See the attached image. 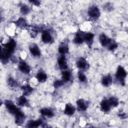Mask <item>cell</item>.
<instances>
[{"label":"cell","instance_id":"16","mask_svg":"<svg viewBox=\"0 0 128 128\" xmlns=\"http://www.w3.org/2000/svg\"><path fill=\"white\" fill-rule=\"evenodd\" d=\"M13 117H14V122L16 125H22V124H24V122L26 120V114L22 109H20Z\"/></svg>","mask_w":128,"mask_h":128},{"label":"cell","instance_id":"8","mask_svg":"<svg viewBox=\"0 0 128 128\" xmlns=\"http://www.w3.org/2000/svg\"><path fill=\"white\" fill-rule=\"evenodd\" d=\"M75 66L78 70H81V71H86L90 67L88 60L84 57H78L75 61Z\"/></svg>","mask_w":128,"mask_h":128},{"label":"cell","instance_id":"5","mask_svg":"<svg viewBox=\"0 0 128 128\" xmlns=\"http://www.w3.org/2000/svg\"><path fill=\"white\" fill-rule=\"evenodd\" d=\"M17 46H18L17 41H16L14 38H9V39L6 41V43L2 46V48H3L4 50H6L9 54L14 55L15 51L17 50Z\"/></svg>","mask_w":128,"mask_h":128},{"label":"cell","instance_id":"24","mask_svg":"<svg viewBox=\"0 0 128 128\" xmlns=\"http://www.w3.org/2000/svg\"><path fill=\"white\" fill-rule=\"evenodd\" d=\"M61 79L65 82V83H69L73 80V74L69 69L66 70H62L61 71Z\"/></svg>","mask_w":128,"mask_h":128},{"label":"cell","instance_id":"4","mask_svg":"<svg viewBox=\"0 0 128 128\" xmlns=\"http://www.w3.org/2000/svg\"><path fill=\"white\" fill-rule=\"evenodd\" d=\"M3 104H4V107L7 110V112L9 114H11L12 116H14L21 109V107H19L17 105V103H15V102H13L12 100H9V99H6Z\"/></svg>","mask_w":128,"mask_h":128},{"label":"cell","instance_id":"28","mask_svg":"<svg viewBox=\"0 0 128 128\" xmlns=\"http://www.w3.org/2000/svg\"><path fill=\"white\" fill-rule=\"evenodd\" d=\"M19 12L22 16H27L31 12V7L26 3H21L19 5Z\"/></svg>","mask_w":128,"mask_h":128},{"label":"cell","instance_id":"19","mask_svg":"<svg viewBox=\"0 0 128 128\" xmlns=\"http://www.w3.org/2000/svg\"><path fill=\"white\" fill-rule=\"evenodd\" d=\"M48 74H47V72L45 71V70H43V69H39L37 72H36V74H35V79L39 82V83H45L47 80H48Z\"/></svg>","mask_w":128,"mask_h":128},{"label":"cell","instance_id":"12","mask_svg":"<svg viewBox=\"0 0 128 128\" xmlns=\"http://www.w3.org/2000/svg\"><path fill=\"white\" fill-rule=\"evenodd\" d=\"M76 111H77L76 105H73V104L70 103V102L66 103L65 106H64V108H63V113H64V115H66V116H68V117L74 116L75 113H76Z\"/></svg>","mask_w":128,"mask_h":128},{"label":"cell","instance_id":"33","mask_svg":"<svg viewBox=\"0 0 128 128\" xmlns=\"http://www.w3.org/2000/svg\"><path fill=\"white\" fill-rule=\"evenodd\" d=\"M65 84H66V83L60 78V79H55V80L53 81V83H52V86H53V88H55V89H60V88L63 87Z\"/></svg>","mask_w":128,"mask_h":128},{"label":"cell","instance_id":"34","mask_svg":"<svg viewBox=\"0 0 128 128\" xmlns=\"http://www.w3.org/2000/svg\"><path fill=\"white\" fill-rule=\"evenodd\" d=\"M102 8L104 11L106 12H112L114 10V4L112 2H105L103 5H102Z\"/></svg>","mask_w":128,"mask_h":128},{"label":"cell","instance_id":"31","mask_svg":"<svg viewBox=\"0 0 128 128\" xmlns=\"http://www.w3.org/2000/svg\"><path fill=\"white\" fill-rule=\"evenodd\" d=\"M118 46H119L118 42L115 41L114 39H112L111 42L108 44V46H107L106 48H107V50H108L109 52H114V51H116V50L118 49Z\"/></svg>","mask_w":128,"mask_h":128},{"label":"cell","instance_id":"20","mask_svg":"<svg viewBox=\"0 0 128 128\" xmlns=\"http://www.w3.org/2000/svg\"><path fill=\"white\" fill-rule=\"evenodd\" d=\"M100 83L105 88L110 87L112 85V83H113V76L111 74H105V75H103L101 77V79H100Z\"/></svg>","mask_w":128,"mask_h":128},{"label":"cell","instance_id":"17","mask_svg":"<svg viewBox=\"0 0 128 128\" xmlns=\"http://www.w3.org/2000/svg\"><path fill=\"white\" fill-rule=\"evenodd\" d=\"M57 66L61 71L68 69V60H67L66 55H59L58 56V58H57Z\"/></svg>","mask_w":128,"mask_h":128},{"label":"cell","instance_id":"29","mask_svg":"<svg viewBox=\"0 0 128 128\" xmlns=\"http://www.w3.org/2000/svg\"><path fill=\"white\" fill-rule=\"evenodd\" d=\"M41 27H39V26H36V25H31V26H29V30H28V32H29V35L32 37V38H35V37H37V35L38 34H40L41 33Z\"/></svg>","mask_w":128,"mask_h":128},{"label":"cell","instance_id":"3","mask_svg":"<svg viewBox=\"0 0 128 128\" xmlns=\"http://www.w3.org/2000/svg\"><path fill=\"white\" fill-rule=\"evenodd\" d=\"M40 36H41V41L44 43V44H52L54 43V36L52 34V32L47 29V28H42L41 29V33H40Z\"/></svg>","mask_w":128,"mask_h":128},{"label":"cell","instance_id":"25","mask_svg":"<svg viewBox=\"0 0 128 128\" xmlns=\"http://www.w3.org/2000/svg\"><path fill=\"white\" fill-rule=\"evenodd\" d=\"M12 57H13V55L9 54V53H8L6 50H4L3 48L1 49V56H0V59H1V63H2L3 65L8 64V62H10V60H11Z\"/></svg>","mask_w":128,"mask_h":128},{"label":"cell","instance_id":"18","mask_svg":"<svg viewBox=\"0 0 128 128\" xmlns=\"http://www.w3.org/2000/svg\"><path fill=\"white\" fill-rule=\"evenodd\" d=\"M111 40H112V38H110L106 33H104V32H102V33H100L99 35H98V42H99V44L102 46V47H107L108 46V44L111 42Z\"/></svg>","mask_w":128,"mask_h":128},{"label":"cell","instance_id":"10","mask_svg":"<svg viewBox=\"0 0 128 128\" xmlns=\"http://www.w3.org/2000/svg\"><path fill=\"white\" fill-rule=\"evenodd\" d=\"M39 113L43 118L51 119L55 116V111L51 107H42L39 109Z\"/></svg>","mask_w":128,"mask_h":128},{"label":"cell","instance_id":"27","mask_svg":"<svg viewBox=\"0 0 128 128\" xmlns=\"http://www.w3.org/2000/svg\"><path fill=\"white\" fill-rule=\"evenodd\" d=\"M20 89H21V91H22V94H24V95H26V96H30V95L34 92V88H33L30 84H28V83L21 85V86H20Z\"/></svg>","mask_w":128,"mask_h":128},{"label":"cell","instance_id":"30","mask_svg":"<svg viewBox=\"0 0 128 128\" xmlns=\"http://www.w3.org/2000/svg\"><path fill=\"white\" fill-rule=\"evenodd\" d=\"M77 79H78V81H79L80 83H82V84H86V83L88 82V80H87V75H86L85 71L78 70V72H77Z\"/></svg>","mask_w":128,"mask_h":128},{"label":"cell","instance_id":"22","mask_svg":"<svg viewBox=\"0 0 128 128\" xmlns=\"http://www.w3.org/2000/svg\"><path fill=\"white\" fill-rule=\"evenodd\" d=\"M57 50H58L59 55H67V54L69 53V50H70L69 44H68L66 41H62V42L58 45Z\"/></svg>","mask_w":128,"mask_h":128},{"label":"cell","instance_id":"15","mask_svg":"<svg viewBox=\"0 0 128 128\" xmlns=\"http://www.w3.org/2000/svg\"><path fill=\"white\" fill-rule=\"evenodd\" d=\"M99 108H100V111L103 112V113H109L113 108L111 106V104L109 103V100L108 98H103L100 103H99Z\"/></svg>","mask_w":128,"mask_h":128},{"label":"cell","instance_id":"26","mask_svg":"<svg viewBox=\"0 0 128 128\" xmlns=\"http://www.w3.org/2000/svg\"><path fill=\"white\" fill-rule=\"evenodd\" d=\"M6 84H7V86H8L10 89H16V88L20 87L18 80H17L16 78L12 77V76L7 77V79H6Z\"/></svg>","mask_w":128,"mask_h":128},{"label":"cell","instance_id":"9","mask_svg":"<svg viewBox=\"0 0 128 128\" xmlns=\"http://www.w3.org/2000/svg\"><path fill=\"white\" fill-rule=\"evenodd\" d=\"M76 108H77V111L79 112H86L89 108V102L83 98H79L76 100Z\"/></svg>","mask_w":128,"mask_h":128},{"label":"cell","instance_id":"37","mask_svg":"<svg viewBox=\"0 0 128 128\" xmlns=\"http://www.w3.org/2000/svg\"><path fill=\"white\" fill-rule=\"evenodd\" d=\"M127 119H128V114H127Z\"/></svg>","mask_w":128,"mask_h":128},{"label":"cell","instance_id":"11","mask_svg":"<svg viewBox=\"0 0 128 128\" xmlns=\"http://www.w3.org/2000/svg\"><path fill=\"white\" fill-rule=\"evenodd\" d=\"M84 31L82 30H77L73 36V39H72V42L76 45V46H80L84 43Z\"/></svg>","mask_w":128,"mask_h":128},{"label":"cell","instance_id":"1","mask_svg":"<svg viewBox=\"0 0 128 128\" xmlns=\"http://www.w3.org/2000/svg\"><path fill=\"white\" fill-rule=\"evenodd\" d=\"M127 75H128V72L127 70L122 66V65H119L117 66L116 70H115V74H114V78L115 80L120 84V85H125V80L127 78Z\"/></svg>","mask_w":128,"mask_h":128},{"label":"cell","instance_id":"6","mask_svg":"<svg viewBox=\"0 0 128 128\" xmlns=\"http://www.w3.org/2000/svg\"><path fill=\"white\" fill-rule=\"evenodd\" d=\"M17 68H18V71L20 73H22L23 75H29L31 73V70H32L30 64L26 60H24V59H20L18 61Z\"/></svg>","mask_w":128,"mask_h":128},{"label":"cell","instance_id":"2","mask_svg":"<svg viewBox=\"0 0 128 128\" xmlns=\"http://www.w3.org/2000/svg\"><path fill=\"white\" fill-rule=\"evenodd\" d=\"M87 15H88L90 20L97 21L100 18V16H101V10H100L99 6H97V5L89 6L88 9H87Z\"/></svg>","mask_w":128,"mask_h":128},{"label":"cell","instance_id":"35","mask_svg":"<svg viewBox=\"0 0 128 128\" xmlns=\"http://www.w3.org/2000/svg\"><path fill=\"white\" fill-rule=\"evenodd\" d=\"M29 4L32 5V6H35V7H39L42 3V0H28Z\"/></svg>","mask_w":128,"mask_h":128},{"label":"cell","instance_id":"36","mask_svg":"<svg viewBox=\"0 0 128 128\" xmlns=\"http://www.w3.org/2000/svg\"><path fill=\"white\" fill-rule=\"evenodd\" d=\"M127 33H128V28H127Z\"/></svg>","mask_w":128,"mask_h":128},{"label":"cell","instance_id":"7","mask_svg":"<svg viewBox=\"0 0 128 128\" xmlns=\"http://www.w3.org/2000/svg\"><path fill=\"white\" fill-rule=\"evenodd\" d=\"M28 51H29L30 55L35 59L41 58V56H42V51L36 43H30L28 46Z\"/></svg>","mask_w":128,"mask_h":128},{"label":"cell","instance_id":"23","mask_svg":"<svg viewBox=\"0 0 128 128\" xmlns=\"http://www.w3.org/2000/svg\"><path fill=\"white\" fill-rule=\"evenodd\" d=\"M94 40H95V35L94 33L92 32H85L84 33V43L88 46V47H91L94 43Z\"/></svg>","mask_w":128,"mask_h":128},{"label":"cell","instance_id":"32","mask_svg":"<svg viewBox=\"0 0 128 128\" xmlns=\"http://www.w3.org/2000/svg\"><path fill=\"white\" fill-rule=\"evenodd\" d=\"M108 100H109V103L111 104L112 108H116V107H118L119 104H120V100H119L118 97H116V96H109V97H108Z\"/></svg>","mask_w":128,"mask_h":128},{"label":"cell","instance_id":"14","mask_svg":"<svg viewBox=\"0 0 128 128\" xmlns=\"http://www.w3.org/2000/svg\"><path fill=\"white\" fill-rule=\"evenodd\" d=\"M14 24L16 27L20 28V29H26L29 27V22L26 18V16H19L15 21Z\"/></svg>","mask_w":128,"mask_h":128},{"label":"cell","instance_id":"21","mask_svg":"<svg viewBox=\"0 0 128 128\" xmlns=\"http://www.w3.org/2000/svg\"><path fill=\"white\" fill-rule=\"evenodd\" d=\"M16 103H17V105H18L19 107H21V108H23V107H29V106H30L28 96H26V95H24V94L20 95V96L17 98Z\"/></svg>","mask_w":128,"mask_h":128},{"label":"cell","instance_id":"13","mask_svg":"<svg viewBox=\"0 0 128 128\" xmlns=\"http://www.w3.org/2000/svg\"><path fill=\"white\" fill-rule=\"evenodd\" d=\"M45 120L43 118H37V119H34V120H29L25 126L26 127H29V128H37V127H44L46 126Z\"/></svg>","mask_w":128,"mask_h":128}]
</instances>
